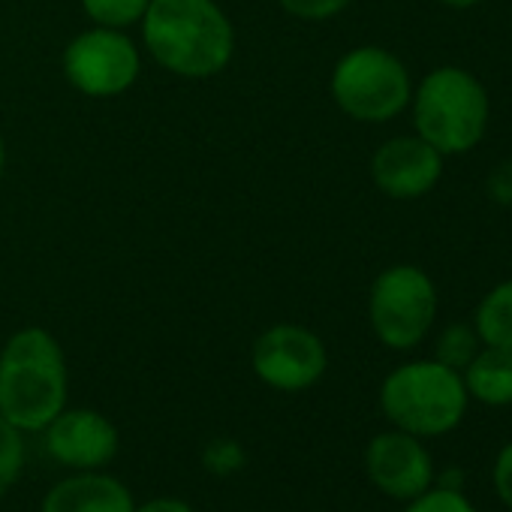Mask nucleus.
Here are the masks:
<instances>
[{"instance_id":"obj_1","label":"nucleus","mask_w":512,"mask_h":512,"mask_svg":"<svg viewBox=\"0 0 512 512\" xmlns=\"http://www.w3.org/2000/svg\"><path fill=\"white\" fill-rule=\"evenodd\" d=\"M148 55L181 79H211L235 52V31L217 0H151L142 16Z\"/></svg>"},{"instance_id":"obj_2","label":"nucleus","mask_w":512,"mask_h":512,"mask_svg":"<svg viewBox=\"0 0 512 512\" xmlns=\"http://www.w3.org/2000/svg\"><path fill=\"white\" fill-rule=\"evenodd\" d=\"M67 407V359L52 332L19 329L0 350V416L43 431Z\"/></svg>"},{"instance_id":"obj_3","label":"nucleus","mask_w":512,"mask_h":512,"mask_svg":"<svg viewBox=\"0 0 512 512\" xmlns=\"http://www.w3.org/2000/svg\"><path fill=\"white\" fill-rule=\"evenodd\" d=\"M410 103L416 136H422L443 157L467 154L485 136L491 106L482 82L470 70H431L410 97Z\"/></svg>"},{"instance_id":"obj_4","label":"nucleus","mask_w":512,"mask_h":512,"mask_svg":"<svg viewBox=\"0 0 512 512\" xmlns=\"http://www.w3.org/2000/svg\"><path fill=\"white\" fill-rule=\"evenodd\" d=\"M380 407L401 431L437 437L452 431L467 410V389L458 371L431 362H407L380 386Z\"/></svg>"},{"instance_id":"obj_5","label":"nucleus","mask_w":512,"mask_h":512,"mask_svg":"<svg viewBox=\"0 0 512 512\" xmlns=\"http://www.w3.org/2000/svg\"><path fill=\"white\" fill-rule=\"evenodd\" d=\"M332 100L365 124H383L410 106L413 88L407 67L380 46L350 49L332 70Z\"/></svg>"},{"instance_id":"obj_6","label":"nucleus","mask_w":512,"mask_h":512,"mask_svg":"<svg viewBox=\"0 0 512 512\" xmlns=\"http://www.w3.org/2000/svg\"><path fill=\"white\" fill-rule=\"evenodd\" d=\"M368 317L374 335L386 347L392 350L416 347L428 335L437 317L434 281L416 266H389L371 284Z\"/></svg>"},{"instance_id":"obj_7","label":"nucleus","mask_w":512,"mask_h":512,"mask_svg":"<svg viewBox=\"0 0 512 512\" xmlns=\"http://www.w3.org/2000/svg\"><path fill=\"white\" fill-rule=\"evenodd\" d=\"M139 70V49L124 31L91 28L64 49V76L85 97H118L136 85Z\"/></svg>"},{"instance_id":"obj_8","label":"nucleus","mask_w":512,"mask_h":512,"mask_svg":"<svg viewBox=\"0 0 512 512\" xmlns=\"http://www.w3.org/2000/svg\"><path fill=\"white\" fill-rule=\"evenodd\" d=\"M250 362L266 386L278 392H305L326 374L329 353L311 329L278 323L256 338Z\"/></svg>"},{"instance_id":"obj_9","label":"nucleus","mask_w":512,"mask_h":512,"mask_svg":"<svg viewBox=\"0 0 512 512\" xmlns=\"http://www.w3.org/2000/svg\"><path fill=\"white\" fill-rule=\"evenodd\" d=\"M365 470L368 479L389 497L413 500L431 488L434 467L431 455L419 443V437L407 431H386L377 434L365 449Z\"/></svg>"},{"instance_id":"obj_10","label":"nucleus","mask_w":512,"mask_h":512,"mask_svg":"<svg viewBox=\"0 0 512 512\" xmlns=\"http://www.w3.org/2000/svg\"><path fill=\"white\" fill-rule=\"evenodd\" d=\"M443 175V154L422 136H395L371 157V178L389 199H419Z\"/></svg>"},{"instance_id":"obj_11","label":"nucleus","mask_w":512,"mask_h":512,"mask_svg":"<svg viewBox=\"0 0 512 512\" xmlns=\"http://www.w3.org/2000/svg\"><path fill=\"white\" fill-rule=\"evenodd\" d=\"M49 455L73 470H100L118 452V428L97 410H61L46 428Z\"/></svg>"},{"instance_id":"obj_12","label":"nucleus","mask_w":512,"mask_h":512,"mask_svg":"<svg viewBox=\"0 0 512 512\" xmlns=\"http://www.w3.org/2000/svg\"><path fill=\"white\" fill-rule=\"evenodd\" d=\"M133 494L124 482L106 473H79L61 479L46 497L40 512H133Z\"/></svg>"},{"instance_id":"obj_13","label":"nucleus","mask_w":512,"mask_h":512,"mask_svg":"<svg viewBox=\"0 0 512 512\" xmlns=\"http://www.w3.org/2000/svg\"><path fill=\"white\" fill-rule=\"evenodd\" d=\"M467 395L488 407L512 404V350L509 347H482L473 362L461 371Z\"/></svg>"},{"instance_id":"obj_14","label":"nucleus","mask_w":512,"mask_h":512,"mask_svg":"<svg viewBox=\"0 0 512 512\" xmlns=\"http://www.w3.org/2000/svg\"><path fill=\"white\" fill-rule=\"evenodd\" d=\"M476 335L488 347L512 350V281L497 284L476 311Z\"/></svg>"},{"instance_id":"obj_15","label":"nucleus","mask_w":512,"mask_h":512,"mask_svg":"<svg viewBox=\"0 0 512 512\" xmlns=\"http://www.w3.org/2000/svg\"><path fill=\"white\" fill-rule=\"evenodd\" d=\"M148 4L151 0H82V10L97 28L124 31L142 22Z\"/></svg>"},{"instance_id":"obj_16","label":"nucleus","mask_w":512,"mask_h":512,"mask_svg":"<svg viewBox=\"0 0 512 512\" xmlns=\"http://www.w3.org/2000/svg\"><path fill=\"white\" fill-rule=\"evenodd\" d=\"M479 344L482 341H479L476 329H470L464 323H455V326L443 329L440 338H437V362L461 374L473 362V356L482 350Z\"/></svg>"},{"instance_id":"obj_17","label":"nucleus","mask_w":512,"mask_h":512,"mask_svg":"<svg viewBox=\"0 0 512 512\" xmlns=\"http://www.w3.org/2000/svg\"><path fill=\"white\" fill-rule=\"evenodd\" d=\"M22 467H25V440H22V431L0 416V497H4L16 479L22 476Z\"/></svg>"},{"instance_id":"obj_18","label":"nucleus","mask_w":512,"mask_h":512,"mask_svg":"<svg viewBox=\"0 0 512 512\" xmlns=\"http://www.w3.org/2000/svg\"><path fill=\"white\" fill-rule=\"evenodd\" d=\"M407 512H476L473 503L464 497V491H452V488H428L419 497L410 500Z\"/></svg>"},{"instance_id":"obj_19","label":"nucleus","mask_w":512,"mask_h":512,"mask_svg":"<svg viewBox=\"0 0 512 512\" xmlns=\"http://www.w3.org/2000/svg\"><path fill=\"white\" fill-rule=\"evenodd\" d=\"M202 461H205V467H208L214 476H229V473H235L247 458H244L241 443H235L232 437H214V440L205 446Z\"/></svg>"},{"instance_id":"obj_20","label":"nucleus","mask_w":512,"mask_h":512,"mask_svg":"<svg viewBox=\"0 0 512 512\" xmlns=\"http://www.w3.org/2000/svg\"><path fill=\"white\" fill-rule=\"evenodd\" d=\"M281 10L296 16V19H305V22H323V19H332L338 16L341 10L350 7V0H278Z\"/></svg>"},{"instance_id":"obj_21","label":"nucleus","mask_w":512,"mask_h":512,"mask_svg":"<svg viewBox=\"0 0 512 512\" xmlns=\"http://www.w3.org/2000/svg\"><path fill=\"white\" fill-rule=\"evenodd\" d=\"M485 190L497 205H512V160H506L488 172Z\"/></svg>"},{"instance_id":"obj_22","label":"nucleus","mask_w":512,"mask_h":512,"mask_svg":"<svg viewBox=\"0 0 512 512\" xmlns=\"http://www.w3.org/2000/svg\"><path fill=\"white\" fill-rule=\"evenodd\" d=\"M494 488L500 494V500L512 509V443H506L497 455L494 464Z\"/></svg>"},{"instance_id":"obj_23","label":"nucleus","mask_w":512,"mask_h":512,"mask_svg":"<svg viewBox=\"0 0 512 512\" xmlns=\"http://www.w3.org/2000/svg\"><path fill=\"white\" fill-rule=\"evenodd\" d=\"M133 512H193L190 503L178 500V497H154L142 506H136Z\"/></svg>"},{"instance_id":"obj_24","label":"nucleus","mask_w":512,"mask_h":512,"mask_svg":"<svg viewBox=\"0 0 512 512\" xmlns=\"http://www.w3.org/2000/svg\"><path fill=\"white\" fill-rule=\"evenodd\" d=\"M440 488H452V491H461V470H446V476L440 479Z\"/></svg>"},{"instance_id":"obj_25","label":"nucleus","mask_w":512,"mask_h":512,"mask_svg":"<svg viewBox=\"0 0 512 512\" xmlns=\"http://www.w3.org/2000/svg\"><path fill=\"white\" fill-rule=\"evenodd\" d=\"M440 4L449 10H470V7H479L482 0H440Z\"/></svg>"},{"instance_id":"obj_26","label":"nucleus","mask_w":512,"mask_h":512,"mask_svg":"<svg viewBox=\"0 0 512 512\" xmlns=\"http://www.w3.org/2000/svg\"><path fill=\"white\" fill-rule=\"evenodd\" d=\"M4 166H7V148H4V139H0V178H4Z\"/></svg>"}]
</instances>
